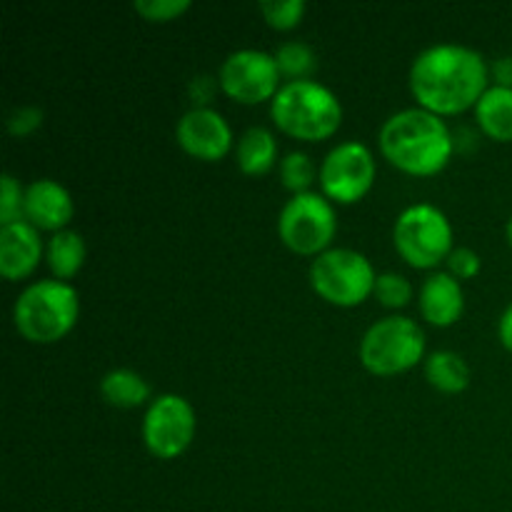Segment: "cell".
<instances>
[{
	"label": "cell",
	"instance_id": "obj_10",
	"mask_svg": "<svg viewBox=\"0 0 512 512\" xmlns=\"http://www.w3.org/2000/svg\"><path fill=\"white\" fill-rule=\"evenodd\" d=\"M378 173L373 150L360 140L333 145L320 163V193L340 205H353L370 193Z\"/></svg>",
	"mask_w": 512,
	"mask_h": 512
},
{
	"label": "cell",
	"instance_id": "obj_2",
	"mask_svg": "<svg viewBox=\"0 0 512 512\" xmlns=\"http://www.w3.org/2000/svg\"><path fill=\"white\" fill-rule=\"evenodd\" d=\"M378 143L390 165L420 178L448 168L455 150L448 123L420 105L403 108L385 118Z\"/></svg>",
	"mask_w": 512,
	"mask_h": 512
},
{
	"label": "cell",
	"instance_id": "obj_13",
	"mask_svg": "<svg viewBox=\"0 0 512 512\" xmlns=\"http://www.w3.org/2000/svg\"><path fill=\"white\" fill-rule=\"evenodd\" d=\"M75 215L73 195L68 193L65 185H60L53 178H38L30 185H25V203L23 218L38 230H58L68 228V223Z\"/></svg>",
	"mask_w": 512,
	"mask_h": 512
},
{
	"label": "cell",
	"instance_id": "obj_30",
	"mask_svg": "<svg viewBox=\"0 0 512 512\" xmlns=\"http://www.w3.org/2000/svg\"><path fill=\"white\" fill-rule=\"evenodd\" d=\"M498 340L505 350L512 353V303L503 310V315L498 320Z\"/></svg>",
	"mask_w": 512,
	"mask_h": 512
},
{
	"label": "cell",
	"instance_id": "obj_16",
	"mask_svg": "<svg viewBox=\"0 0 512 512\" xmlns=\"http://www.w3.org/2000/svg\"><path fill=\"white\" fill-rule=\"evenodd\" d=\"M475 120L488 138L512 143V88L493 83L475 105Z\"/></svg>",
	"mask_w": 512,
	"mask_h": 512
},
{
	"label": "cell",
	"instance_id": "obj_25",
	"mask_svg": "<svg viewBox=\"0 0 512 512\" xmlns=\"http://www.w3.org/2000/svg\"><path fill=\"white\" fill-rule=\"evenodd\" d=\"M25 188L13 173L0 175V225L23 220Z\"/></svg>",
	"mask_w": 512,
	"mask_h": 512
},
{
	"label": "cell",
	"instance_id": "obj_15",
	"mask_svg": "<svg viewBox=\"0 0 512 512\" xmlns=\"http://www.w3.org/2000/svg\"><path fill=\"white\" fill-rule=\"evenodd\" d=\"M465 313V290L448 270H433L420 285V315L435 328H450Z\"/></svg>",
	"mask_w": 512,
	"mask_h": 512
},
{
	"label": "cell",
	"instance_id": "obj_12",
	"mask_svg": "<svg viewBox=\"0 0 512 512\" xmlns=\"http://www.w3.org/2000/svg\"><path fill=\"white\" fill-rule=\"evenodd\" d=\"M175 140L185 153L208 163L225 158L235 143L228 118L210 105L190 108L180 115L175 123Z\"/></svg>",
	"mask_w": 512,
	"mask_h": 512
},
{
	"label": "cell",
	"instance_id": "obj_20",
	"mask_svg": "<svg viewBox=\"0 0 512 512\" xmlns=\"http://www.w3.org/2000/svg\"><path fill=\"white\" fill-rule=\"evenodd\" d=\"M425 380L435 390L448 395H458L468 390L470 385V368L465 358L455 350H435L423 360Z\"/></svg>",
	"mask_w": 512,
	"mask_h": 512
},
{
	"label": "cell",
	"instance_id": "obj_18",
	"mask_svg": "<svg viewBox=\"0 0 512 512\" xmlns=\"http://www.w3.org/2000/svg\"><path fill=\"white\" fill-rule=\"evenodd\" d=\"M150 383L130 368H113L100 378V395L108 405L120 410L150 405Z\"/></svg>",
	"mask_w": 512,
	"mask_h": 512
},
{
	"label": "cell",
	"instance_id": "obj_29",
	"mask_svg": "<svg viewBox=\"0 0 512 512\" xmlns=\"http://www.w3.org/2000/svg\"><path fill=\"white\" fill-rule=\"evenodd\" d=\"M215 85L220 88L218 80H213L210 75H198V78L190 80V98L195 100V108H205V103L213 98Z\"/></svg>",
	"mask_w": 512,
	"mask_h": 512
},
{
	"label": "cell",
	"instance_id": "obj_8",
	"mask_svg": "<svg viewBox=\"0 0 512 512\" xmlns=\"http://www.w3.org/2000/svg\"><path fill=\"white\" fill-rule=\"evenodd\" d=\"M335 233H338V213L333 200L323 193H295L285 200L278 215V235L285 248L298 255L318 258L330 250Z\"/></svg>",
	"mask_w": 512,
	"mask_h": 512
},
{
	"label": "cell",
	"instance_id": "obj_28",
	"mask_svg": "<svg viewBox=\"0 0 512 512\" xmlns=\"http://www.w3.org/2000/svg\"><path fill=\"white\" fill-rule=\"evenodd\" d=\"M445 265H448V273L453 275V278H458L460 283L475 278V275L483 270V260H480V255L475 253L473 248H468V245L455 248L453 253L448 255V260H445Z\"/></svg>",
	"mask_w": 512,
	"mask_h": 512
},
{
	"label": "cell",
	"instance_id": "obj_22",
	"mask_svg": "<svg viewBox=\"0 0 512 512\" xmlns=\"http://www.w3.org/2000/svg\"><path fill=\"white\" fill-rule=\"evenodd\" d=\"M318 175L320 170L315 168L313 158L305 150H290L280 158V180H283V188H288L293 195L308 193Z\"/></svg>",
	"mask_w": 512,
	"mask_h": 512
},
{
	"label": "cell",
	"instance_id": "obj_32",
	"mask_svg": "<svg viewBox=\"0 0 512 512\" xmlns=\"http://www.w3.org/2000/svg\"><path fill=\"white\" fill-rule=\"evenodd\" d=\"M505 235H508V243H510V248H512V215L508 218V225H505Z\"/></svg>",
	"mask_w": 512,
	"mask_h": 512
},
{
	"label": "cell",
	"instance_id": "obj_1",
	"mask_svg": "<svg viewBox=\"0 0 512 512\" xmlns=\"http://www.w3.org/2000/svg\"><path fill=\"white\" fill-rule=\"evenodd\" d=\"M408 83L420 108L443 118L478 105L490 88V68L480 50L445 40L415 55Z\"/></svg>",
	"mask_w": 512,
	"mask_h": 512
},
{
	"label": "cell",
	"instance_id": "obj_9",
	"mask_svg": "<svg viewBox=\"0 0 512 512\" xmlns=\"http://www.w3.org/2000/svg\"><path fill=\"white\" fill-rule=\"evenodd\" d=\"M198 428L195 408L188 398L178 393H163L150 400L145 408L143 425V445L153 458L175 460L190 448Z\"/></svg>",
	"mask_w": 512,
	"mask_h": 512
},
{
	"label": "cell",
	"instance_id": "obj_31",
	"mask_svg": "<svg viewBox=\"0 0 512 512\" xmlns=\"http://www.w3.org/2000/svg\"><path fill=\"white\" fill-rule=\"evenodd\" d=\"M495 73H498V85H508L512 88V58H503L495 65Z\"/></svg>",
	"mask_w": 512,
	"mask_h": 512
},
{
	"label": "cell",
	"instance_id": "obj_26",
	"mask_svg": "<svg viewBox=\"0 0 512 512\" xmlns=\"http://www.w3.org/2000/svg\"><path fill=\"white\" fill-rule=\"evenodd\" d=\"M193 8V0H135L133 10L150 23H168Z\"/></svg>",
	"mask_w": 512,
	"mask_h": 512
},
{
	"label": "cell",
	"instance_id": "obj_5",
	"mask_svg": "<svg viewBox=\"0 0 512 512\" xmlns=\"http://www.w3.org/2000/svg\"><path fill=\"white\" fill-rule=\"evenodd\" d=\"M360 363L368 373L390 378L413 370L425 360V330L408 315H388L365 330L360 340Z\"/></svg>",
	"mask_w": 512,
	"mask_h": 512
},
{
	"label": "cell",
	"instance_id": "obj_14",
	"mask_svg": "<svg viewBox=\"0 0 512 512\" xmlns=\"http://www.w3.org/2000/svg\"><path fill=\"white\" fill-rule=\"evenodd\" d=\"M45 253L43 238L28 220L0 225V273L8 280H23L38 268Z\"/></svg>",
	"mask_w": 512,
	"mask_h": 512
},
{
	"label": "cell",
	"instance_id": "obj_17",
	"mask_svg": "<svg viewBox=\"0 0 512 512\" xmlns=\"http://www.w3.org/2000/svg\"><path fill=\"white\" fill-rule=\"evenodd\" d=\"M235 163L245 175H265L278 163V140L265 125H253L235 145Z\"/></svg>",
	"mask_w": 512,
	"mask_h": 512
},
{
	"label": "cell",
	"instance_id": "obj_4",
	"mask_svg": "<svg viewBox=\"0 0 512 512\" xmlns=\"http://www.w3.org/2000/svg\"><path fill=\"white\" fill-rule=\"evenodd\" d=\"M80 315V293L75 285L58 278L25 285L13 303L15 330L25 340L50 345L75 328Z\"/></svg>",
	"mask_w": 512,
	"mask_h": 512
},
{
	"label": "cell",
	"instance_id": "obj_19",
	"mask_svg": "<svg viewBox=\"0 0 512 512\" xmlns=\"http://www.w3.org/2000/svg\"><path fill=\"white\" fill-rule=\"evenodd\" d=\"M85 253H88L85 240L78 230H58L45 243V260H48L50 273H53V278L65 280V283L80 273L85 263Z\"/></svg>",
	"mask_w": 512,
	"mask_h": 512
},
{
	"label": "cell",
	"instance_id": "obj_11",
	"mask_svg": "<svg viewBox=\"0 0 512 512\" xmlns=\"http://www.w3.org/2000/svg\"><path fill=\"white\" fill-rule=\"evenodd\" d=\"M218 83L228 98L245 105L273 100L283 85L273 53L260 48H238L225 55L218 70Z\"/></svg>",
	"mask_w": 512,
	"mask_h": 512
},
{
	"label": "cell",
	"instance_id": "obj_3",
	"mask_svg": "<svg viewBox=\"0 0 512 512\" xmlns=\"http://www.w3.org/2000/svg\"><path fill=\"white\" fill-rule=\"evenodd\" d=\"M270 118L290 138L318 143L340 130L343 103L320 80H285L270 100Z\"/></svg>",
	"mask_w": 512,
	"mask_h": 512
},
{
	"label": "cell",
	"instance_id": "obj_23",
	"mask_svg": "<svg viewBox=\"0 0 512 512\" xmlns=\"http://www.w3.org/2000/svg\"><path fill=\"white\" fill-rule=\"evenodd\" d=\"M373 295L378 298L380 305H385V308L400 310L413 300V283H410L405 275L388 270V273L378 275Z\"/></svg>",
	"mask_w": 512,
	"mask_h": 512
},
{
	"label": "cell",
	"instance_id": "obj_6",
	"mask_svg": "<svg viewBox=\"0 0 512 512\" xmlns=\"http://www.w3.org/2000/svg\"><path fill=\"white\" fill-rule=\"evenodd\" d=\"M453 223L433 203H413L395 218L393 243L400 258L418 270H435L448 260L455 245Z\"/></svg>",
	"mask_w": 512,
	"mask_h": 512
},
{
	"label": "cell",
	"instance_id": "obj_7",
	"mask_svg": "<svg viewBox=\"0 0 512 512\" xmlns=\"http://www.w3.org/2000/svg\"><path fill=\"white\" fill-rule=\"evenodd\" d=\"M308 278L325 303L338 305V308H355L373 295L378 273L368 255L360 250L330 248L313 258Z\"/></svg>",
	"mask_w": 512,
	"mask_h": 512
},
{
	"label": "cell",
	"instance_id": "obj_27",
	"mask_svg": "<svg viewBox=\"0 0 512 512\" xmlns=\"http://www.w3.org/2000/svg\"><path fill=\"white\" fill-rule=\"evenodd\" d=\"M43 125V110L38 105H18L8 113L5 118V128L15 138H25V135H33L35 130Z\"/></svg>",
	"mask_w": 512,
	"mask_h": 512
},
{
	"label": "cell",
	"instance_id": "obj_24",
	"mask_svg": "<svg viewBox=\"0 0 512 512\" xmlns=\"http://www.w3.org/2000/svg\"><path fill=\"white\" fill-rule=\"evenodd\" d=\"M265 23L275 30H293L305 18L308 3L305 0H263L258 5Z\"/></svg>",
	"mask_w": 512,
	"mask_h": 512
},
{
	"label": "cell",
	"instance_id": "obj_21",
	"mask_svg": "<svg viewBox=\"0 0 512 512\" xmlns=\"http://www.w3.org/2000/svg\"><path fill=\"white\" fill-rule=\"evenodd\" d=\"M273 58L288 80H305L318 68V55L305 40H285L273 50Z\"/></svg>",
	"mask_w": 512,
	"mask_h": 512
}]
</instances>
